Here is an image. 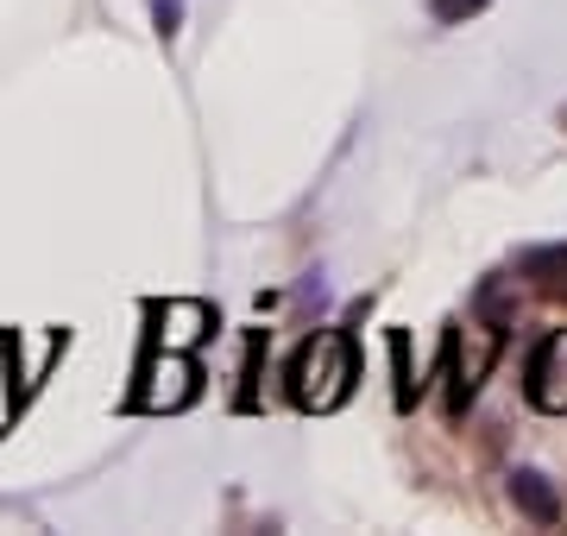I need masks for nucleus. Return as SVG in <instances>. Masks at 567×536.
I'll return each instance as SVG.
<instances>
[{
    "instance_id": "obj_1",
    "label": "nucleus",
    "mask_w": 567,
    "mask_h": 536,
    "mask_svg": "<svg viewBox=\"0 0 567 536\" xmlns=\"http://www.w3.org/2000/svg\"><path fill=\"white\" fill-rule=\"evenodd\" d=\"M353 385V353H347L341 334H316L297 360H290V398L303 411H334Z\"/></svg>"
},
{
    "instance_id": "obj_5",
    "label": "nucleus",
    "mask_w": 567,
    "mask_h": 536,
    "mask_svg": "<svg viewBox=\"0 0 567 536\" xmlns=\"http://www.w3.org/2000/svg\"><path fill=\"white\" fill-rule=\"evenodd\" d=\"M524 271H529V278H543V285H555V290H561V285H567V247L524 252Z\"/></svg>"
},
{
    "instance_id": "obj_3",
    "label": "nucleus",
    "mask_w": 567,
    "mask_h": 536,
    "mask_svg": "<svg viewBox=\"0 0 567 536\" xmlns=\"http://www.w3.org/2000/svg\"><path fill=\"white\" fill-rule=\"evenodd\" d=\"M524 392H529L536 411H567V329H555L543 348L529 353Z\"/></svg>"
},
{
    "instance_id": "obj_8",
    "label": "nucleus",
    "mask_w": 567,
    "mask_h": 536,
    "mask_svg": "<svg viewBox=\"0 0 567 536\" xmlns=\"http://www.w3.org/2000/svg\"><path fill=\"white\" fill-rule=\"evenodd\" d=\"M561 121H567V107H561Z\"/></svg>"
},
{
    "instance_id": "obj_2",
    "label": "nucleus",
    "mask_w": 567,
    "mask_h": 536,
    "mask_svg": "<svg viewBox=\"0 0 567 536\" xmlns=\"http://www.w3.org/2000/svg\"><path fill=\"white\" fill-rule=\"evenodd\" d=\"M498 348H505V329H492V322H486V329H466V353H461V341H447V360H454V392H447V411H454V416L466 411V398L486 385Z\"/></svg>"
},
{
    "instance_id": "obj_7",
    "label": "nucleus",
    "mask_w": 567,
    "mask_h": 536,
    "mask_svg": "<svg viewBox=\"0 0 567 536\" xmlns=\"http://www.w3.org/2000/svg\"><path fill=\"white\" fill-rule=\"evenodd\" d=\"M158 7V20H164V32H177V13H183V0H152Z\"/></svg>"
},
{
    "instance_id": "obj_4",
    "label": "nucleus",
    "mask_w": 567,
    "mask_h": 536,
    "mask_svg": "<svg viewBox=\"0 0 567 536\" xmlns=\"http://www.w3.org/2000/svg\"><path fill=\"white\" fill-rule=\"evenodd\" d=\"M511 498H517V512L536 517V524H561V498L548 486L543 474H511Z\"/></svg>"
},
{
    "instance_id": "obj_6",
    "label": "nucleus",
    "mask_w": 567,
    "mask_h": 536,
    "mask_svg": "<svg viewBox=\"0 0 567 536\" xmlns=\"http://www.w3.org/2000/svg\"><path fill=\"white\" fill-rule=\"evenodd\" d=\"M486 0H435V20L442 25H454V20H466V13H480Z\"/></svg>"
}]
</instances>
